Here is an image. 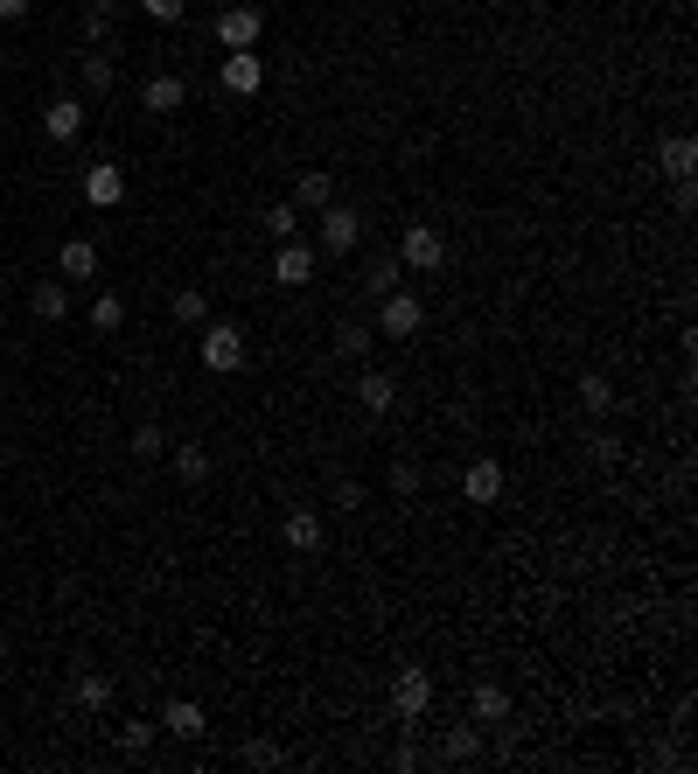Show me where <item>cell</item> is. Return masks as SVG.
<instances>
[{"mask_svg": "<svg viewBox=\"0 0 698 774\" xmlns=\"http://www.w3.org/2000/svg\"><path fill=\"white\" fill-rule=\"evenodd\" d=\"M84 203L91 210H112V203H126V175L112 161H91L84 167Z\"/></svg>", "mask_w": 698, "mask_h": 774, "instance_id": "ba28073f", "label": "cell"}, {"mask_svg": "<svg viewBox=\"0 0 698 774\" xmlns=\"http://www.w3.org/2000/svg\"><path fill=\"white\" fill-rule=\"evenodd\" d=\"M140 8L155 14V22H182V8H188V0H140Z\"/></svg>", "mask_w": 698, "mask_h": 774, "instance_id": "836d02e7", "label": "cell"}, {"mask_svg": "<svg viewBox=\"0 0 698 774\" xmlns=\"http://www.w3.org/2000/svg\"><path fill=\"white\" fill-rule=\"evenodd\" d=\"M399 266H405V273H440V266H447V238L433 231V223H412L405 244H399Z\"/></svg>", "mask_w": 698, "mask_h": 774, "instance_id": "7a4b0ae2", "label": "cell"}, {"mask_svg": "<svg viewBox=\"0 0 698 774\" xmlns=\"http://www.w3.org/2000/svg\"><path fill=\"white\" fill-rule=\"evenodd\" d=\"M182 78H147V112H182Z\"/></svg>", "mask_w": 698, "mask_h": 774, "instance_id": "ffe728a7", "label": "cell"}, {"mask_svg": "<svg viewBox=\"0 0 698 774\" xmlns=\"http://www.w3.org/2000/svg\"><path fill=\"white\" fill-rule=\"evenodd\" d=\"M420 321H426L420 293H385V300H377V335H391V343H405V335H420Z\"/></svg>", "mask_w": 698, "mask_h": 774, "instance_id": "3957f363", "label": "cell"}, {"mask_svg": "<svg viewBox=\"0 0 698 774\" xmlns=\"http://www.w3.org/2000/svg\"><path fill=\"white\" fill-rule=\"evenodd\" d=\"M28 308H35V321H64V314H70V293H64V279H43V287L28 293Z\"/></svg>", "mask_w": 698, "mask_h": 774, "instance_id": "e0dca14e", "label": "cell"}, {"mask_svg": "<svg viewBox=\"0 0 698 774\" xmlns=\"http://www.w3.org/2000/svg\"><path fill=\"white\" fill-rule=\"evenodd\" d=\"M273 279H279V287H308V279H314V252H308V244H279V258H273Z\"/></svg>", "mask_w": 698, "mask_h": 774, "instance_id": "30bf717a", "label": "cell"}, {"mask_svg": "<svg viewBox=\"0 0 698 774\" xmlns=\"http://www.w3.org/2000/svg\"><path fill=\"white\" fill-rule=\"evenodd\" d=\"M468 705H476V719H482V726L511 719V691H503V684H476V697H468Z\"/></svg>", "mask_w": 698, "mask_h": 774, "instance_id": "ac0fdd59", "label": "cell"}, {"mask_svg": "<svg viewBox=\"0 0 698 774\" xmlns=\"http://www.w3.org/2000/svg\"><path fill=\"white\" fill-rule=\"evenodd\" d=\"M175 475L182 482H210V454H203V447H175Z\"/></svg>", "mask_w": 698, "mask_h": 774, "instance_id": "cb8c5ba5", "label": "cell"}, {"mask_svg": "<svg viewBox=\"0 0 698 774\" xmlns=\"http://www.w3.org/2000/svg\"><path fill=\"white\" fill-rule=\"evenodd\" d=\"M399 273H405V266H399V258H377V273L364 279V287H370V300H385V293H399Z\"/></svg>", "mask_w": 698, "mask_h": 774, "instance_id": "d4e9b609", "label": "cell"}, {"mask_svg": "<svg viewBox=\"0 0 698 774\" xmlns=\"http://www.w3.org/2000/svg\"><path fill=\"white\" fill-rule=\"evenodd\" d=\"M196 356H203V370L231 377V370H244V335L231 328V321H217V328H203V343H196Z\"/></svg>", "mask_w": 698, "mask_h": 774, "instance_id": "6da1fadb", "label": "cell"}, {"mask_svg": "<svg viewBox=\"0 0 698 774\" xmlns=\"http://www.w3.org/2000/svg\"><path fill=\"white\" fill-rule=\"evenodd\" d=\"M43 134H49V140H78V134H84V105H78V99H49Z\"/></svg>", "mask_w": 698, "mask_h": 774, "instance_id": "4fadbf2b", "label": "cell"}, {"mask_svg": "<svg viewBox=\"0 0 698 774\" xmlns=\"http://www.w3.org/2000/svg\"><path fill=\"white\" fill-rule=\"evenodd\" d=\"M461 496H468V502H496V496H503V467H496V461H468Z\"/></svg>", "mask_w": 698, "mask_h": 774, "instance_id": "5bb4252c", "label": "cell"}, {"mask_svg": "<svg viewBox=\"0 0 698 774\" xmlns=\"http://www.w3.org/2000/svg\"><path fill=\"white\" fill-rule=\"evenodd\" d=\"M356 405H364L370 419H385V412L399 405V384H391L385 370H364V377H356Z\"/></svg>", "mask_w": 698, "mask_h": 774, "instance_id": "9c48e42d", "label": "cell"}, {"mask_svg": "<svg viewBox=\"0 0 698 774\" xmlns=\"http://www.w3.org/2000/svg\"><path fill=\"white\" fill-rule=\"evenodd\" d=\"M329 203H335V175L329 167H308L300 188H294V210H329Z\"/></svg>", "mask_w": 698, "mask_h": 774, "instance_id": "9a60e30c", "label": "cell"}, {"mask_svg": "<svg viewBox=\"0 0 698 774\" xmlns=\"http://www.w3.org/2000/svg\"><path fill=\"white\" fill-rule=\"evenodd\" d=\"M656 167H664L671 182H685L691 167H698V140H691V134H671L664 147H656Z\"/></svg>", "mask_w": 698, "mask_h": 774, "instance_id": "7c38bea8", "label": "cell"}, {"mask_svg": "<svg viewBox=\"0 0 698 774\" xmlns=\"http://www.w3.org/2000/svg\"><path fill=\"white\" fill-rule=\"evenodd\" d=\"M175 321H203V293H196V287L175 293Z\"/></svg>", "mask_w": 698, "mask_h": 774, "instance_id": "f546056e", "label": "cell"}, {"mask_svg": "<svg viewBox=\"0 0 698 774\" xmlns=\"http://www.w3.org/2000/svg\"><path fill=\"white\" fill-rule=\"evenodd\" d=\"M119 321H126V300H119V293H99V300H91V328H99V335H112Z\"/></svg>", "mask_w": 698, "mask_h": 774, "instance_id": "7402d4cb", "label": "cell"}, {"mask_svg": "<svg viewBox=\"0 0 698 774\" xmlns=\"http://www.w3.org/2000/svg\"><path fill=\"white\" fill-rule=\"evenodd\" d=\"M259 35H266V14L259 8H224L217 14V43L224 49H259Z\"/></svg>", "mask_w": 698, "mask_h": 774, "instance_id": "277c9868", "label": "cell"}, {"mask_svg": "<svg viewBox=\"0 0 698 774\" xmlns=\"http://www.w3.org/2000/svg\"><path fill=\"white\" fill-rule=\"evenodd\" d=\"M356 238H364V217L350 203H329L322 210V252H356Z\"/></svg>", "mask_w": 698, "mask_h": 774, "instance_id": "52a82bcc", "label": "cell"}, {"mask_svg": "<svg viewBox=\"0 0 698 774\" xmlns=\"http://www.w3.org/2000/svg\"><path fill=\"white\" fill-rule=\"evenodd\" d=\"M119 740H126V753H147V747H155V726H147V719H140V726H126V732H119Z\"/></svg>", "mask_w": 698, "mask_h": 774, "instance_id": "d6a6232c", "label": "cell"}, {"mask_svg": "<svg viewBox=\"0 0 698 774\" xmlns=\"http://www.w3.org/2000/svg\"><path fill=\"white\" fill-rule=\"evenodd\" d=\"M161 447H168V440H161V426H140V432H134V454H147V461H155Z\"/></svg>", "mask_w": 698, "mask_h": 774, "instance_id": "1f68e13d", "label": "cell"}, {"mask_svg": "<svg viewBox=\"0 0 698 774\" xmlns=\"http://www.w3.org/2000/svg\"><path fill=\"white\" fill-rule=\"evenodd\" d=\"M0 126H8V119H0Z\"/></svg>", "mask_w": 698, "mask_h": 774, "instance_id": "d590c367", "label": "cell"}, {"mask_svg": "<svg viewBox=\"0 0 698 774\" xmlns=\"http://www.w3.org/2000/svg\"><path fill=\"white\" fill-rule=\"evenodd\" d=\"M440 753H447V761H468V753H476V732H447Z\"/></svg>", "mask_w": 698, "mask_h": 774, "instance_id": "4dcf8cb0", "label": "cell"}, {"mask_svg": "<svg viewBox=\"0 0 698 774\" xmlns=\"http://www.w3.org/2000/svg\"><path fill=\"white\" fill-rule=\"evenodd\" d=\"M161 732H175V740H203V732H210V719H203L196 697H175V705L161 712Z\"/></svg>", "mask_w": 698, "mask_h": 774, "instance_id": "8fae6325", "label": "cell"}, {"mask_svg": "<svg viewBox=\"0 0 698 774\" xmlns=\"http://www.w3.org/2000/svg\"><path fill=\"white\" fill-rule=\"evenodd\" d=\"M259 84H266V56H252V49L224 56V91H231V99H252Z\"/></svg>", "mask_w": 698, "mask_h": 774, "instance_id": "8992f818", "label": "cell"}, {"mask_svg": "<svg viewBox=\"0 0 698 774\" xmlns=\"http://www.w3.org/2000/svg\"><path fill=\"white\" fill-rule=\"evenodd\" d=\"M78 78H84V84L105 99V91H112V56H84V63H78Z\"/></svg>", "mask_w": 698, "mask_h": 774, "instance_id": "4316f807", "label": "cell"}, {"mask_svg": "<svg viewBox=\"0 0 698 774\" xmlns=\"http://www.w3.org/2000/svg\"><path fill=\"white\" fill-rule=\"evenodd\" d=\"M580 405H587L594 419H608V412H615V384H608V377H587V384H580Z\"/></svg>", "mask_w": 698, "mask_h": 774, "instance_id": "44dd1931", "label": "cell"}, {"mask_svg": "<svg viewBox=\"0 0 698 774\" xmlns=\"http://www.w3.org/2000/svg\"><path fill=\"white\" fill-rule=\"evenodd\" d=\"M287 544H294V552H322V544H329V523L314 517V509H294V517H287Z\"/></svg>", "mask_w": 698, "mask_h": 774, "instance_id": "2e32d148", "label": "cell"}, {"mask_svg": "<svg viewBox=\"0 0 698 774\" xmlns=\"http://www.w3.org/2000/svg\"><path fill=\"white\" fill-rule=\"evenodd\" d=\"M64 279H99V244L70 238V244H64Z\"/></svg>", "mask_w": 698, "mask_h": 774, "instance_id": "d6986e66", "label": "cell"}, {"mask_svg": "<svg viewBox=\"0 0 698 774\" xmlns=\"http://www.w3.org/2000/svg\"><path fill=\"white\" fill-rule=\"evenodd\" d=\"M294 231H300V210H294V203H273V210H266V238H273V244H287Z\"/></svg>", "mask_w": 698, "mask_h": 774, "instance_id": "603a6c76", "label": "cell"}, {"mask_svg": "<svg viewBox=\"0 0 698 774\" xmlns=\"http://www.w3.org/2000/svg\"><path fill=\"white\" fill-rule=\"evenodd\" d=\"M78 697H84L91 712H105L112 705V677H78Z\"/></svg>", "mask_w": 698, "mask_h": 774, "instance_id": "83f0119b", "label": "cell"}, {"mask_svg": "<svg viewBox=\"0 0 698 774\" xmlns=\"http://www.w3.org/2000/svg\"><path fill=\"white\" fill-rule=\"evenodd\" d=\"M28 14V0H0V22H22Z\"/></svg>", "mask_w": 698, "mask_h": 774, "instance_id": "e575fe53", "label": "cell"}, {"mask_svg": "<svg viewBox=\"0 0 698 774\" xmlns=\"http://www.w3.org/2000/svg\"><path fill=\"white\" fill-rule=\"evenodd\" d=\"M391 488H399V496H420V461H399V467H391Z\"/></svg>", "mask_w": 698, "mask_h": 774, "instance_id": "f1b7e54d", "label": "cell"}, {"mask_svg": "<svg viewBox=\"0 0 698 774\" xmlns=\"http://www.w3.org/2000/svg\"><path fill=\"white\" fill-rule=\"evenodd\" d=\"M335 349H343V356H370V328H364V321H343V328H335Z\"/></svg>", "mask_w": 698, "mask_h": 774, "instance_id": "484cf974", "label": "cell"}, {"mask_svg": "<svg viewBox=\"0 0 698 774\" xmlns=\"http://www.w3.org/2000/svg\"><path fill=\"white\" fill-rule=\"evenodd\" d=\"M426 705H433V677L426 670H399V684H391V712L412 726V719H426Z\"/></svg>", "mask_w": 698, "mask_h": 774, "instance_id": "5b68a950", "label": "cell"}]
</instances>
